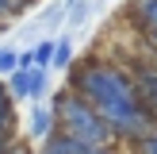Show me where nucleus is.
I'll return each instance as SVG.
<instances>
[{
	"mask_svg": "<svg viewBox=\"0 0 157 154\" xmlns=\"http://www.w3.org/2000/svg\"><path fill=\"white\" fill-rule=\"evenodd\" d=\"M69 92L84 96L111 127V139L138 146L150 131H157V116L138 100L134 77L115 62H81L69 66Z\"/></svg>",
	"mask_w": 157,
	"mask_h": 154,
	"instance_id": "obj_1",
	"label": "nucleus"
},
{
	"mask_svg": "<svg viewBox=\"0 0 157 154\" xmlns=\"http://www.w3.org/2000/svg\"><path fill=\"white\" fill-rule=\"evenodd\" d=\"M54 116H58V131H65V135H73L77 143H84L88 150H100V146H111V127H107L104 120H100V112L88 104L84 96H77V92H58V96L50 100Z\"/></svg>",
	"mask_w": 157,
	"mask_h": 154,
	"instance_id": "obj_2",
	"label": "nucleus"
},
{
	"mask_svg": "<svg viewBox=\"0 0 157 154\" xmlns=\"http://www.w3.org/2000/svg\"><path fill=\"white\" fill-rule=\"evenodd\" d=\"M134 89H138V100L157 116V66H138L134 73Z\"/></svg>",
	"mask_w": 157,
	"mask_h": 154,
	"instance_id": "obj_3",
	"label": "nucleus"
},
{
	"mask_svg": "<svg viewBox=\"0 0 157 154\" xmlns=\"http://www.w3.org/2000/svg\"><path fill=\"white\" fill-rule=\"evenodd\" d=\"M54 131H58V116H54V108L50 104H35V112H31V135L46 143Z\"/></svg>",
	"mask_w": 157,
	"mask_h": 154,
	"instance_id": "obj_4",
	"label": "nucleus"
},
{
	"mask_svg": "<svg viewBox=\"0 0 157 154\" xmlns=\"http://www.w3.org/2000/svg\"><path fill=\"white\" fill-rule=\"evenodd\" d=\"M42 154H88V146L77 143V139L65 135V131H54V135L42 143Z\"/></svg>",
	"mask_w": 157,
	"mask_h": 154,
	"instance_id": "obj_5",
	"label": "nucleus"
},
{
	"mask_svg": "<svg viewBox=\"0 0 157 154\" xmlns=\"http://www.w3.org/2000/svg\"><path fill=\"white\" fill-rule=\"evenodd\" d=\"M130 19L138 23V31H157V0H134L130 4Z\"/></svg>",
	"mask_w": 157,
	"mask_h": 154,
	"instance_id": "obj_6",
	"label": "nucleus"
},
{
	"mask_svg": "<svg viewBox=\"0 0 157 154\" xmlns=\"http://www.w3.org/2000/svg\"><path fill=\"white\" fill-rule=\"evenodd\" d=\"M54 69H69L73 66V35H65V38H58L54 43V62H50Z\"/></svg>",
	"mask_w": 157,
	"mask_h": 154,
	"instance_id": "obj_7",
	"label": "nucleus"
},
{
	"mask_svg": "<svg viewBox=\"0 0 157 154\" xmlns=\"http://www.w3.org/2000/svg\"><path fill=\"white\" fill-rule=\"evenodd\" d=\"M31 77H35V69H15V73L8 77V92H12V100H19V96L31 92Z\"/></svg>",
	"mask_w": 157,
	"mask_h": 154,
	"instance_id": "obj_8",
	"label": "nucleus"
},
{
	"mask_svg": "<svg viewBox=\"0 0 157 154\" xmlns=\"http://www.w3.org/2000/svg\"><path fill=\"white\" fill-rule=\"evenodd\" d=\"M12 123H15V100H12V92L0 85V131L12 135Z\"/></svg>",
	"mask_w": 157,
	"mask_h": 154,
	"instance_id": "obj_9",
	"label": "nucleus"
},
{
	"mask_svg": "<svg viewBox=\"0 0 157 154\" xmlns=\"http://www.w3.org/2000/svg\"><path fill=\"white\" fill-rule=\"evenodd\" d=\"M46 89H50V77H46V69H35V77H31V92H27V100H35V104H42Z\"/></svg>",
	"mask_w": 157,
	"mask_h": 154,
	"instance_id": "obj_10",
	"label": "nucleus"
},
{
	"mask_svg": "<svg viewBox=\"0 0 157 154\" xmlns=\"http://www.w3.org/2000/svg\"><path fill=\"white\" fill-rule=\"evenodd\" d=\"M84 15H88V0H77V4H69L65 8V27L69 31H77L84 23Z\"/></svg>",
	"mask_w": 157,
	"mask_h": 154,
	"instance_id": "obj_11",
	"label": "nucleus"
},
{
	"mask_svg": "<svg viewBox=\"0 0 157 154\" xmlns=\"http://www.w3.org/2000/svg\"><path fill=\"white\" fill-rule=\"evenodd\" d=\"M31 58H35V69H50V62H54V43L42 38V43L31 50Z\"/></svg>",
	"mask_w": 157,
	"mask_h": 154,
	"instance_id": "obj_12",
	"label": "nucleus"
},
{
	"mask_svg": "<svg viewBox=\"0 0 157 154\" xmlns=\"http://www.w3.org/2000/svg\"><path fill=\"white\" fill-rule=\"evenodd\" d=\"M15 69H19V54H15V50H4V46H0V73H4V77H12Z\"/></svg>",
	"mask_w": 157,
	"mask_h": 154,
	"instance_id": "obj_13",
	"label": "nucleus"
},
{
	"mask_svg": "<svg viewBox=\"0 0 157 154\" xmlns=\"http://www.w3.org/2000/svg\"><path fill=\"white\" fill-rule=\"evenodd\" d=\"M61 15H65V4H50L42 15H38V27H46V23H58Z\"/></svg>",
	"mask_w": 157,
	"mask_h": 154,
	"instance_id": "obj_14",
	"label": "nucleus"
},
{
	"mask_svg": "<svg viewBox=\"0 0 157 154\" xmlns=\"http://www.w3.org/2000/svg\"><path fill=\"white\" fill-rule=\"evenodd\" d=\"M134 150H138V154H157V131H150V135H146Z\"/></svg>",
	"mask_w": 157,
	"mask_h": 154,
	"instance_id": "obj_15",
	"label": "nucleus"
},
{
	"mask_svg": "<svg viewBox=\"0 0 157 154\" xmlns=\"http://www.w3.org/2000/svg\"><path fill=\"white\" fill-rule=\"evenodd\" d=\"M4 154H31V150H27V146H23V143H15V146H8Z\"/></svg>",
	"mask_w": 157,
	"mask_h": 154,
	"instance_id": "obj_16",
	"label": "nucleus"
},
{
	"mask_svg": "<svg viewBox=\"0 0 157 154\" xmlns=\"http://www.w3.org/2000/svg\"><path fill=\"white\" fill-rule=\"evenodd\" d=\"M146 38H150V46H153V54H157V31H150Z\"/></svg>",
	"mask_w": 157,
	"mask_h": 154,
	"instance_id": "obj_17",
	"label": "nucleus"
},
{
	"mask_svg": "<svg viewBox=\"0 0 157 154\" xmlns=\"http://www.w3.org/2000/svg\"><path fill=\"white\" fill-rule=\"evenodd\" d=\"M88 154H111V146H100V150H88Z\"/></svg>",
	"mask_w": 157,
	"mask_h": 154,
	"instance_id": "obj_18",
	"label": "nucleus"
},
{
	"mask_svg": "<svg viewBox=\"0 0 157 154\" xmlns=\"http://www.w3.org/2000/svg\"><path fill=\"white\" fill-rule=\"evenodd\" d=\"M19 4H27V0H19Z\"/></svg>",
	"mask_w": 157,
	"mask_h": 154,
	"instance_id": "obj_19",
	"label": "nucleus"
}]
</instances>
